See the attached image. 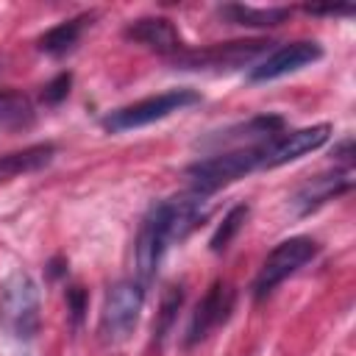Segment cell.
<instances>
[{
  "label": "cell",
  "instance_id": "cell-14",
  "mask_svg": "<svg viewBox=\"0 0 356 356\" xmlns=\"http://www.w3.org/2000/svg\"><path fill=\"white\" fill-rule=\"evenodd\" d=\"M92 19H95V14H78V17H72V19H64V22H58V25H53L50 31H44V33L39 36V50L47 53V56H53V58L67 56V53L78 44L83 28L92 25Z\"/></svg>",
  "mask_w": 356,
  "mask_h": 356
},
{
  "label": "cell",
  "instance_id": "cell-7",
  "mask_svg": "<svg viewBox=\"0 0 356 356\" xmlns=\"http://www.w3.org/2000/svg\"><path fill=\"white\" fill-rule=\"evenodd\" d=\"M172 236H170V222H167V211H164V203H156L142 225H139V234H136V242H134V261H136V281L139 284H150L156 278V270L161 264V256L164 250L170 248Z\"/></svg>",
  "mask_w": 356,
  "mask_h": 356
},
{
  "label": "cell",
  "instance_id": "cell-17",
  "mask_svg": "<svg viewBox=\"0 0 356 356\" xmlns=\"http://www.w3.org/2000/svg\"><path fill=\"white\" fill-rule=\"evenodd\" d=\"M0 122L11 128H25L33 122V108L25 95L14 89H0Z\"/></svg>",
  "mask_w": 356,
  "mask_h": 356
},
{
  "label": "cell",
  "instance_id": "cell-10",
  "mask_svg": "<svg viewBox=\"0 0 356 356\" xmlns=\"http://www.w3.org/2000/svg\"><path fill=\"white\" fill-rule=\"evenodd\" d=\"M328 139H331V125L328 122H317V125H309V128L289 131L281 139H273L267 145V153H264L261 167L273 170V167L289 164V161H295V159H300V156L323 147Z\"/></svg>",
  "mask_w": 356,
  "mask_h": 356
},
{
  "label": "cell",
  "instance_id": "cell-6",
  "mask_svg": "<svg viewBox=\"0 0 356 356\" xmlns=\"http://www.w3.org/2000/svg\"><path fill=\"white\" fill-rule=\"evenodd\" d=\"M270 42L264 39H242V42H225V44H209L200 50H181L178 56H172V64L178 70H239L245 64H253Z\"/></svg>",
  "mask_w": 356,
  "mask_h": 356
},
{
  "label": "cell",
  "instance_id": "cell-19",
  "mask_svg": "<svg viewBox=\"0 0 356 356\" xmlns=\"http://www.w3.org/2000/svg\"><path fill=\"white\" fill-rule=\"evenodd\" d=\"M70 86H72V72H58L56 78H50V81L42 86V100H44L47 106H58V103L67 100Z\"/></svg>",
  "mask_w": 356,
  "mask_h": 356
},
{
  "label": "cell",
  "instance_id": "cell-22",
  "mask_svg": "<svg viewBox=\"0 0 356 356\" xmlns=\"http://www.w3.org/2000/svg\"><path fill=\"white\" fill-rule=\"evenodd\" d=\"M47 267H50V275H53V278H58L61 273H67V261H64L61 256H56V259H53Z\"/></svg>",
  "mask_w": 356,
  "mask_h": 356
},
{
  "label": "cell",
  "instance_id": "cell-13",
  "mask_svg": "<svg viewBox=\"0 0 356 356\" xmlns=\"http://www.w3.org/2000/svg\"><path fill=\"white\" fill-rule=\"evenodd\" d=\"M56 156V147L50 142H39V145H28L22 150H14V153H6L0 156V184L3 181H11L17 175H25V172H36L42 167H47Z\"/></svg>",
  "mask_w": 356,
  "mask_h": 356
},
{
  "label": "cell",
  "instance_id": "cell-1",
  "mask_svg": "<svg viewBox=\"0 0 356 356\" xmlns=\"http://www.w3.org/2000/svg\"><path fill=\"white\" fill-rule=\"evenodd\" d=\"M39 286L25 270H11L0 284V328L19 342L39 334Z\"/></svg>",
  "mask_w": 356,
  "mask_h": 356
},
{
  "label": "cell",
  "instance_id": "cell-12",
  "mask_svg": "<svg viewBox=\"0 0 356 356\" xmlns=\"http://www.w3.org/2000/svg\"><path fill=\"white\" fill-rule=\"evenodd\" d=\"M122 36L136 42V44H145V47H150L161 56H170V58L184 50L181 33L167 17H139L131 25H125Z\"/></svg>",
  "mask_w": 356,
  "mask_h": 356
},
{
  "label": "cell",
  "instance_id": "cell-16",
  "mask_svg": "<svg viewBox=\"0 0 356 356\" xmlns=\"http://www.w3.org/2000/svg\"><path fill=\"white\" fill-rule=\"evenodd\" d=\"M248 217H250V206H248V203H236L234 209H228V214L222 217V222H220V225H217V231L211 234L209 248H211L214 253H222V250L234 242V236L245 228Z\"/></svg>",
  "mask_w": 356,
  "mask_h": 356
},
{
  "label": "cell",
  "instance_id": "cell-2",
  "mask_svg": "<svg viewBox=\"0 0 356 356\" xmlns=\"http://www.w3.org/2000/svg\"><path fill=\"white\" fill-rule=\"evenodd\" d=\"M270 145V142H267ZM267 145H253V147H234V150H220L214 156L197 159L195 164L186 167V178L195 195H214L217 189H222L225 184L239 181L242 175L253 172L256 167H261Z\"/></svg>",
  "mask_w": 356,
  "mask_h": 356
},
{
  "label": "cell",
  "instance_id": "cell-5",
  "mask_svg": "<svg viewBox=\"0 0 356 356\" xmlns=\"http://www.w3.org/2000/svg\"><path fill=\"white\" fill-rule=\"evenodd\" d=\"M317 242L312 236H289L284 242H278L267 259L259 267V275L253 281V298L261 300L264 295H270L281 281H286L292 273H298L306 261H312L317 256Z\"/></svg>",
  "mask_w": 356,
  "mask_h": 356
},
{
  "label": "cell",
  "instance_id": "cell-8",
  "mask_svg": "<svg viewBox=\"0 0 356 356\" xmlns=\"http://www.w3.org/2000/svg\"><path fill=\"white\" fill-rule=\"evenodd\" d=\"M234 300H236V292L228 281H214L206 295L197 300L195 312L189 314V323H186V334H184V345L192 348L197 342H203L214 328H220L222 323H228L231 312H234Z\"/></svg>",
  "mask_w": 356,
  "mask_h": 356
},
{
  "label": "cell",
  "instance_id": "cell-11",
  "mask_svg": "<svg viewBox=\"0 0 356 356\" xmlns=\"http://www.w3.org/2000/svg\"><path fill=\"white\" fill-rule=\"evenodd\" d=\"M350 186H353V170H350V167H342V170H334V172H323V175L309 178V181L292 195V206H295V211L303 217V214H312L314 209H320L323 203L339 197V195L348 192Z\"/></svg>",
  "mask_w": 356,
  "mask_h": 356
},
{
  "label": "cell",
  "instance_id": "cell-9",
  "mask_svg": "<svg viewBox=\"0 0 356 356\" xmlns=\"http://www.w3.org/2000/svg\"><path fill=\"white\" fill-rule=\"evenodd\" d=\"M323 58V47L317 42H289L281 44L278 50H273L267 58H261L256 67H250L248 78L253 83H264V81H275L284 78L289 72H298L306 64H314Z\"/></svg>",
  "mask_w": 356,
  "mask_h": 356
},
{
  "label": "cell",
  "instance_id": "cell-18",
  "mask_svg": "<svg viewBox=\"0 0 356 356\" xmlns=\"http://www.w3.org/2000/svg\"><path fill=\"white\" fill-rule=\"evenodd\" d=\"M184 303V289L181 286H167L164 298H161V309H159V317H156V325H153V342L161 345L164 337L170 334L175 317H178V309Z\"/></svg>",
  "mask_w": 356,
  "mask_h": 356
},
{
  "label": "cell",
  "instance_id": "cell-15",
  "mask_svg": "<svg viewBox=\"0 0 356 356\" xmlns=\"http://www.w3.org/2000/svg\"><path fill=\"white\" fill-rule=\"evenodd\" d=\"M289 8L286 6H273V8H253V6H222L220 17H225L231 25H245V28H273L281 25L284 19H289Z\"/></svg>",
  "mask_w": 356,
  "mask_h": 356
},
{
  "label": "cell",
  "instance_id": "cell-4",
  "mask_svg": "<svg viewBox=\"0 0 356 356\" xmlns=\"http://www.w3.org/2000/svg\"><path fill=\"white\" fill-rule=\"evenodd\" d=\"M195 103H200V92H195V89H170V92L136 100L131 106H122V108L106 114L103 117V128L108 134H125V131L159 122V120L181 111L186 106H195Z\"/></svg>",
  "mask_w": 356,
  "mask_h": 356
},
{
  "label": "cell",
  "instance_id": "cell-20",
  "mask_svg": "<svg viewBox=\"0 0 356 356\" xmlns=\"http://www.w3.org/2000/svg\"><path fill=\"white\" fill-rule=\"evenodd\" d=\"M67 312H70V320L72 325H81L83 320V312H86V289L83 286H67Z\"/></svg>",
  "mask_w": 356,
  "mask_h": 356
},
{
  "label": "cell",
  "instance_id": "cell-3",
  "mask_svg": "<svg viewBox=\"0 0 356 356\" xmlns=\"http://www.w3.org/2000/svg\"><path fill=\"white\" fill-rule=\"evenodd\" d=\"M145 306V284H139L136 278H122L114 286H108L103 309H100V339L108 345L125 342L136 323H139V312Z\"/></svg>",
  "mask_w": 356,
  "mask_h": 356
},
{
  "label": "cell",
  "instance_id": "cell-21",
  "mask_svg": "<svg viewBox=\"0 0 356 356\" xmlns=\"http://www.w3.org/2000/svg\"><path fill=\"white\" fill-rule=\"evenodd\" d=\"M306 14H314V17H339V14H353V6H306L303 8Z\"/></svg>",
  "mask_w": 356,
  "mask_h": 356
}]
</instances>
